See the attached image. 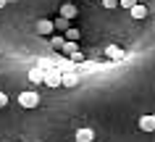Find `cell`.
I'll return each mask as SVG.
<instances>
[{
	"mask_svg": "<svg viewBox=\"0 0 155 142\" xmlns=\"http://www.w3.org/2000/svg\"><path fill=\"white\" fill-rule=\"evenodd\" d=\"M18 105H21V108H37V105H40V95H37V92H21V95H18Z\"/></svg>",
	"mask_w": 155,
	"mask_h": 142,
	"instance_id": "cell-1",
	"label": "cell"
},
{
	"mask_svg": "<svg viewBox=\"0 0 155 142\" xmlns=\"http://www.w3.org/2000/svg\"><path fill=\"white\" fill-rule=\"evenodd\" d=\"M42 82L48 84V87H61V68H45V79Z\"/></svg>",
	"mask_w": 155,
	"mask_h": 142,
	"instance_id": "cell-2",
	"label": "cell"
},
{
	"mask_svg": "<svg viewBox=\"0 0 155 142\" xmlns=\"http://www.w3.org/2000/svg\"><path fill=\"white\" fill-rule=\"evenodd\" d=\"M61 87H68V90L79 87V74L76 71H63L61 74Z\"/></svg>",
	"mask_w": 155,
	"mask_h": 142,
	"instance_id": "cell-3",
	"label": "cell"
},
{
	"mask_svg": "<svg viewBox=\"0 0 155 142\" xmlns=\"http://www.w3.org/2000/svg\"><path fill=\"white\" fill-rule=\"evenodd\" d=\"M61 16L68 18V21H74V18L79 16V8H76L74 3H63V5H61Z\"/></svg>",
	"mask_w": 155,
	"mask_h": 142,
	"instance_id": "cell-4",
	"label": "cell"
},
{
	"mask_svg": "<svg viewBox=\"0 0 155 142\" xmlns=\"http://www.w3.org/2000/svg\"><path fill=\"white\" fill-rule=\"evenodd\" d=\"M105 55L110 61H124V58H126V53H124L118 45H108V48H105Z\"/></svg>",
	"mask_w": 155,
	"mask_h": 142,
	"instance_id": "cell-5",
	"label": "cell"
},
{
	"mask_svg": "<svg viewBox=\"0 0 155 142\" xmlns=\"http://www.w3.org/2000/svg\"><path fill=\"white\" fill-rule=\"evenodd\" d=\"M92 140H95V132L92 129H87V126L76 129V142H92Z\"/></svg>",
	"mask_w": 155,
	"mask_h": 142,
	"instance_id": "cell-6",
	"label": "cell"
},
{
	"mask_svg": "<svg viewBox=\"0 0 155 142\" xmlns=\"http://www.w3.org/2000/svg\"><path fill=\"white\" fill-rule=\"evenodd\" d=\"M55 29H53V21H48V18H40L37 21V34H53Z\"/></svg>",
	"mask_w": 155,
	"mask_h": 142,
	"instance_id": "cell-7",
	"label": "cell"
},
{
	"mask_svg": "<svg viewBox=\"0 0 155 142\" xmlns=\"http://www.w3.org/2000/svg\"><path fill=\"white\" fill-rule=\"evenodd\" d=\"M139 129L142 132H155V116H142L139 118Z\"/></svg>",
	"mask_w": 155,
	"mask_h": 142,
	"instance_id": "cell-8",
	"label": "cell"
},
{
	"mask_svg": "<svg viewBox=\"0 0 155 142\" xmlns=\"http://www.w3.org/2000/svg\"><path fill=\"white\" fill-rule=\"evenodd\" d=\"M42 79H45V68H40V66H34V68H29V82H34V84H40Z\"/></svg>",
	"mask_w": 155,
	"mask_h": 142,
	"instance_id": "cell-9",
	"label": "cell"
},
{
	"mask_svg": "<svg viewBox=\"0 0 155 142\" xmlns=\"http://www.w3.org/2000/svg\"><path fill=\"white\" fill-rule=\"evenodd\" d=\"M55 68H61V74H63V71H76V63H74L71 58H61Z\"/></svg>",
	"mask_w": 155,
	"mask_h": 142,
	"instance_id": "cell-10",
	"label": "cell"
},
{
	"mask_svg": "<svg viewBox=\"0 0 155 142\" xmlns=\"http://www.w3.org/2000/svg\"><path fill=\"white\" fill-rule=\"evenodd\" d=\"M129 13H131V18H145L147 16V8L142 5V3H137V5H131V8H129Z\"/></svg>",
	"mask_w": 155,
	"mask_h": 142,
	"instance_id": "cell-11",
	"label": "cell"
},
{
	"mask_svg": "<svg viewBox=\"0 0 155 142\" xmlns=\"http://www.w3.org/2000/svg\"><path fill=\"white\" fill-rule=\"evenodd\" d=\"M68 26H71V21H68V18H63V16H58L55 21H53V29H55V32H66Z\"/></svg>",
	"mask_w": 155,
	"mask_h": 142,
	"instance_id": "cell-12",
	"label": "cell"
},
{
	"mask_svg": "<svg viewBox=\"0 0 155 142\" xmlns=\"http://www.w3.org/2000/svg\"><path fill=\"white\" fill-rule=\"evenodd\" d=\"M61 50H63L66 55H71V53H76V50H79V45H76V42H74V40H66V42H63V48H61Z\"/></svg>",
	"mask_w": 155,
	"mask_h": 142,
	"instance_id": "cell-13",
	"label": "cell"
},
{
	"mask_svg": "<svg viewBox=\"0 0 155 142\" xmlns=\"http://www.w3.org/2000/svg\"><path fill=\"white\" fill-rule=\"evenodd\" d=\"M63 42H66L63 34H55V37H50V45H53V50H61V48H63Z\"/></svg>",
	"mask_w": 155,
	"mask_h": 142,
	"instance_id": "cell-14",
	"label": "cell"
},
{
	"mask_svg": "<svg viewBox=\"0 0 155 142\" xmlns=\"http://www.w3.org/2000/svg\"><path fill=\"white\" fill-rule=\"evenodd\" d=\"M79 37H82V34H79V29H74V26H68V29H66V40H79Z\"/></svg>",
	"mask_w": 155,
	"mask_h": 142,
	"instance_id": "cell-15",
	"label": "cell"
},
{
	"mask_svg": "<svg viewBox=\"0 0 155 142\" xmlns=\"http://www.w3.org/2000/svg\"><path fill=\"white\" fill-rule=\"evenodd\" d=\"M137 3H139V0H118V5H121V8H126V11H129L131 5H137Z\"/></svg>",
	"mask_w": 155,
	"mask_h": 142,
	"instance_id": "cell-16",
	"label": "cell"
},
{
	"mask_svg": "<svg viewBox=\"0 0 155 142\" xmlns=\"http://www.w3.org/2000/svg\"><path fill=\"white\" fill-rule=\"evenodd\" d=\"M105 8H118V0H103Z\"/></svg>",
	"mask_w": 155,
	"mask_h": 142,
	"instance_id": "cell-17",
	"label": "cell"
},
{
	"mask_svg": "<svg viewBox=\"0 0 155 142\" xmlns=\"http://www.w3.org/2000/svg\"><path fill=\"white\" fill-rule=\"evenodd\" d=\"M5 105H8V95H5V92H0V108H5Z\"/></svg>",
	"mask_w": 155,
	"mask_h": 142,
	"instance_id": "cell-18",
	"label": "cell"
},
{
	"mask_svg": "<svg viewBox=\"0 0 155 142\" xmlns=\"http://www.w3.org/2000/svg\"><path fill=\"white\" fill-rule=\"evenodd\" d=\"M5 3H8V0H0V8H3V5H5Z\"/></svg>",
	"mask_w": 155,
	"mask_h": 142,
	"instance_id": "cell-19",
	"label": "cell"
},
{
	"mask_svg": "<svg viewBox=\"0 0 155 142\" xmlns=\"http://www.w3.org/2000/svg\"><path fill=\"white\" fill-rule=\"evenodd\" d=\"M8 3H16V0H8Z\"/></svg>",
	"mask_w": 155,
	"mask_h": 142,
	"instance_id": "cell-20",
	"label": "cell"
}]
</instances>
